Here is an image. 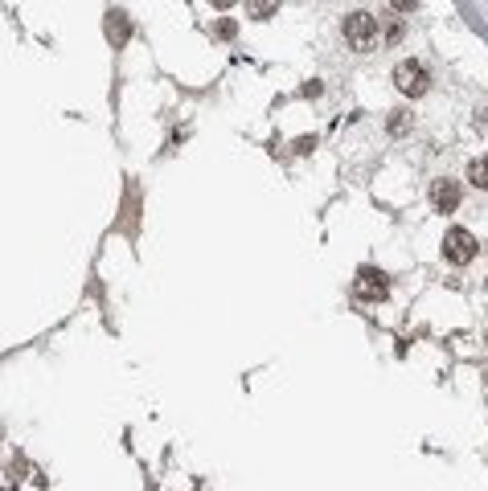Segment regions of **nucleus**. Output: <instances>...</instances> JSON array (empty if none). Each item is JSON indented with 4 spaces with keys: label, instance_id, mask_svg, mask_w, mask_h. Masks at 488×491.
<instances>
[{
    "label": "nucleus",
    "instance_id": "obj_1",
    "mask_svg": "<svg viewBox=\"0 0 488 491\" xmlns=\"http://www.w3.org/2000/svg\"><path fill=\"white\" fill-rule=\"evenodd\" d=\"M476 234L472 230H464V225H451L447 234H443V258L451 262V266H468L472 258H476Z\"/></svg>",
    "mask_w": 488,
    "mask_h": 491
},
{
    "label": "nucleus",
    "instance_id": "obj_2",
    "mask_svg": "<svg viewBox=\"0 0 488 491\" xmlns=\"http://www.w3.org/2000/svg\"><path fill=\"white\" fill-rule=\"evenodd\" d=\"M341 29H345V41L357 53L373 49V41H378V17H369V13H349Z\"/></svg>",
    "mask_w": 488,
    "mask_h": 491
},
{
    "label": "nucleus",
    "instance_id": "obj_3",
    "mask_svg": "<svg viewBox=\"0 0 488 491\" xmlns=\"http://www.w3.org/2000/svg\"><path fill=\"white\" fill-rule=\"evenodd\" d=\"M394 86L406 94V98H418V94L431 91V74L423 62H398L394 66Z\"/></svg>",
    "mask_w": 488,
    "mask_h": 491
},
{
    "label": "nucleus",
    "instance_id": "obj_4",
    "mask_svg": "<svg viewBox=\"0 0 488 491\" xmlns=\"http://www.w3.org/2000/svg\"><path fill=\"white\" fill-rule=\"evenodd\" d=\"M386 291H390V279H386L378 266H361V270H357L353 295H357L361 303H378V299H386Z\"/></svg>",
    "mask_w": 488,
    "mask_h": 491
},
{
    "label": "nucleus",
    "instance_id": "obj_5",
    "mask_svg": "<svg viewBox=\"0 0 488 491\" xmlns=\"http://www.w3.org/2000/svg\"><path fill=\"white\" fill-rule=\"evenodd\" d=\"M431 205H435L439 213H456V209H460V185H456V181H447V176L435 181V185H431Z\"/></svg>",
    "mask_w": 488,
    "mask_h": 491
},
{
    "label": "nucleus",
    "instance_id": "obj_6",
    "mask_svg": "<svg viewBox=\"0 0 488 491\" xmlns=\"http://www.w3.org/2000/svg\"><path fill=\"white\" fill-rule=\"evenodd\" d=\"M127 33H131L127 13H111V17H107V37H111L115 46H123V41H127Z\"/></svg>",
    "mask_w": 488,
    "mask_h": 491
},
{
    "label": "nucleus",
    "instance_id": "obj_7",
    "mask_svg": "<svg viewBox=\"0 0 488 491\" xmlns=\"http://www.w3.org/2000/svg\"><path fill=\"white\" fill-rule=\"evenodd\" d=\"M275 8H279V0H246V17H255V21L275 17Z\"/></svg>",
    "mask_w": 488,
    "mask_h": 491
},
{
    "label": "nucleus",
    "instance_id": "obj_8",
    "mask_svg": "<svg viewBox=\"0 0 488 491\" xmlns=\"http://www.w3.org/2000/svg\"><path fill=\"white\" fill-rule=\"evenodd\" d=\"M468 181L476 188H488V156H476V160L468 164Z\"/></svg>",
    "mask_w": 488,
    "mask_h": 491
},
{
    "label": "nucleus",
    "instance_id": "obj_9",
    "mask_svg": "<svg viewBox=\"0 0 488 491\" xmlns=\"http://www.w3.org/2000/svg\"><path fill=\"white\" fill-rule=\"evenodd\" d=\"M214 33H218L221 41H230V37H234V33H238V25L230 21V17H221V21H218V29H214Z\"/></svg>",
    "mask_w": 488,
    "mask_h": 491
},
{
    "label": "nucleus",
    "instance_id": "obj_10",
    "mask_svg": "<svg viewBox=\"0 0 488 491\" xmlns=\"http://www.w3.org/2000/svg\"><path fill=\"white\" fill-rule=\"evenodd\" d=\"M390 131H394V136H402V131H406V111H390Z\"/></svg>",
    "mask_w": 488,
    "mask_h": 491
},
{
    "label": "nucleus",
    "instance_id": "obj_11",
    "mask_svg": "<svg viewBox=\"0 0 488 491\" xmlns=\"http://www.w3.org/2000/svg\"><path fill=\"white\" fill-rule=\"evenodd\" d=\"M312 148H316V136H300V140H295V152H300V156H308Z\"/></svg>",
    "mask_w": 488,
    "mask_h": 491
},
{
    "label": "nucleus",
    "instance_id": "obj_12",
    "mask_svg": "<svg viewBox=\"0 0 488 491\" xmlns=\"http://www.w3.org/2000/svg\"><path fill=\"white\" fill-rule=\"evenodd\" d=\"M390 8H394V13H415L418 0H390Z\"/></svg>",
    "mask_w": 488,
    "mask_h": 491
},
{
    "label": "nucleus",
    "instance_id": "obj_13",
    "mask_svg": "<svg viewBox=\"0 0 488 491\" xmlns=\"http://www.w3.org/2000/svg\"><path fill=\"white\" fill-rule=\"evenodd\" d=\"M300 94H304V98H316V94H320V82H316V78H312V82H304V91H300Z\"/></svg>",
    "mask_w": 488,
    "mask_h": 491
},
{
    "label": "nucleus",
    "instance_id": "obj_14",
    "mask_svg": "<svg viewBox=\"0 0 488 491\" xmlns=\"http://www.w3.org/2000/svg\"><path fill=\"white\" fill-rule=\"evenodd\" d=\"M214 4H218V8H230V4H234V0H214Z\"/></svg>",
    "mask_w": 488,
    "mask_h": 491
}]
</instances>
